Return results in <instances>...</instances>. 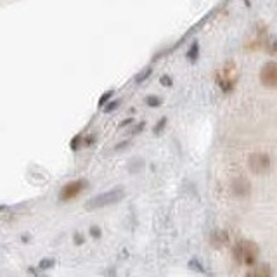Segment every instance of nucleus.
Listing matches in <instances>:
<instances>
[{
    "mask_svg": "<svg viewBox=\"0 0 277 277\" xmlns=\"http://www.w3.org/2000/svg\"><path fill=\"white\" fill-rule=\"evenodd\" d=\"M234 258L239 265H255L258 258V246L251 241H241L234 248Z\"/></svg>",
    "mask_w": 277,
    "mask_h": 277,
    "instance_id": "obj_1",
    "label": "nucleus"
},
{
    "mask_svg": "<svg viewBox=\"0 0 277 277\" xmlns=\"http://www.w3.org/2000/svg\"><path fill=\"white\" fill-rule=\"evenodd\" d=\"M125 198V191L123 189H111V191H106L102 194H97L95 198L89 199L85 205L87 210H97V208H104V206L115 205V203L121 201Z\"/></svg>",
    "mask_w": 277,
    "mask_h": 277,
    "instance_id": "obj_2",
    "label": "nucleus"
},
{
    "mask_svg": "<svg viewBox=\"0 0 277 277\" xmlns=\"http://www.w3.org/2000/svg\"><path fill=\"white\" fill-rule=\"evenodd\" d=\"M250 170L256 175H263L270 170V158L265 153H253L248 160Z\"/></svg>",
    "mask_w": 277,
    "mask_h": 277,
    "instance_id": "obj_3",
    "label": "nucleus"
},
{
    "mask_svg": "<svg viewBox=\"0 0 277 277\" xmlns=\"http://www.w3.org/2000/svg\"><path fill=\"white\" fill-rule=\"evenodd\" d=\"M260 82L267 89H277V63L270 61L260 71Z\"/></svg>",
    "mask_w": 277,
    "mask_h": 277,
    "instance_id": "obj_4",
    "label": "nucleus"
},
{
    "mask_svg": "<svg viewBox=\"0 0 277 277\" xmlns=\"http://www.w3.org/2000/svg\"><path fill=\"white\" fill-rule=\"evenodd\" d=\"M85 187H87L85 180H73V182H69L68 185L63 187V191H61V199H63V201H68V199L76 198Z\"/></svg>",
    "mask_w": 277,
    "mask_h": 277,
    "instance_id": "obj_5",
    "label": "nucleus"
},
{
    "mask_svg": "<svg viewBox=\"0 0 277 277\" xmlns=\"http://www.w3.org/2000/svg\"><path fill=\"white\" fill-rule=\"evenodd\" d=\"M265 47L270 54H276L277 52V37H270L269 42L265 44Z\"/></svg>",
    "mask_w": 277,
    "mask_h": 277,
    "instance_id": "obj_6",
    "label": "nucleus"
},
{
    "mask_svg": "<svg viewBox=\"0 0 277 277\" xmlns=\"http://www.w3.org/2000/svg\"><path fill=\"white\" fill-rule=\"evenodd\" d=\"M269 274H270V270L267 269V267H258V269H255V270H250L248 276H269Z\"/></svg>",
    "mask_w": 277,
    "mask_h": 277,
    "instance_id": "obj_7",
    "label": "nucleus"
},
{
    "mask_svg": "<svg viewBox=\"0 0 277 277\" xmlns=\"http://www.w3.org/2000/svg\"><path fill=\"white\" fill-rule=\"evenodd\" d=\"M149 73H151V69H149V68H146V69L142 71V75H138V76H137V82H138V83H142L144 80H146L147 76H149Z\"/></svg>",
    "mask_w": 277,
    "mask_h": 277,
    "instance_id": "obj_8",
    "label": "nucleus"
},
{
    "mask_svg": "<svg viewBox=\"0 0 277 277\" xmlns=\"http://www.w3.org/2000/svg\"><path fill=\"white\" fill-rule=\"evenodd\" d=\"M54 265V260H42L40 262V269H50Z\"/></svg>",
    "mask_w": 277,
    "mask_h": 277,
    "instance_id": "obj_9",
    "label": "nucleus"
},
{
    "mask_svg": "<svg viewBox=\"0 0 277 277\" xmlns=\"http://www.w3.org/2000/svg\"><path fill=\"white\" fill-rule=\"evenodd\" d=\"M196 54H198V44H194V45H192V49L191 50H189V54H187V56H189V59H196Z\"/></svg>",
    "mask_w": 277,
    "mask_h": 277,
    "instance_id": "obj_10",
    "label": "nucleus"
},
{
    "mask_svg": "<svg viewBox=\"0 0 277 277\" xmlns=\"http://www.w3.org/2000/svg\"><path fill=\"white\" fill-rule=\"evenodd\" d=\"M113 97V90H109V92H106L104 95H102V99L99 101V106H104V102L108 101V99H111Z\"/></svg>",
    "mask_w": 277,
    "mask_h": 277,
    "instance_id": "obj_11",
    "label": "nucleus"
},
{
    "mask_svg": "<svg viewBox=\"0 0 277 277\" xmlns=\"http://www.w3.org/2000/svg\"><path fill=\"white\" fill-rule=\"evenodd\" d=\"M147 104H149V106H160L161 101H160V99H153V95H151V97L147 99Z\"/></svg>",
    "mask_w": 277,
    "mask_h": 277,
    "instance_id": "obj_12",
    "label": "nucleus"
},
{
    "mask_svg": "<svg viewBox=\"0 0 277 277\" xmlns=\"http://www.w3.org/2000/svg\"><path fill=\"white\" fill-rule=\"evenodd\" d=\"M161 83H163V85H172V80L168 78V76H163V78H161Z\"/></svg>",
    "mask_w": 277,
    "mask_h": 277,
    "instance_id": "obj_13",
    "label": "nucleus"
},
{
    "mask_svg": "<svg viewBox=\"0 0 277 277\" xmlns=\"http://www.w3.org/2000/svg\"><path fill=\"white\" fill-rule=\"evenodd\" d=\"M118 104H120V102H118V101H116V102H113V104H109L108 108H106V109H108V113H111L115 108H118Z\"/></svg>",
    "mask_w": 277,
    "mask_h": 277,
    "instance_id": "obj_14",
    "label": "nucleus"
},
{
    "mask_svg": "<svg viewBox=\"0 0 277 277\" xmlns=\"http://www.w3.org/2000/svg\"><path fill=\"white\" fill-rule=\"evenodd\" d=\"M90 232L94 234V237H99V234H101V229H95V227H92V229H90Z\"/></svg>",
    "mask_w": 277,
    "mask_h": 277,
    "instance_id": "obj_15",
    "label": "nucleus"
}]
</instances>
